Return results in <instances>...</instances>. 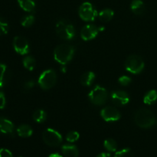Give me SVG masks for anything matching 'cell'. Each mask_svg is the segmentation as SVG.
<instances>
[{"mask_svg": "<svg viewBox=\"0 0 157 157\" xmlns=\"http://www.w3.org/2000/svg\"><path fill=\"white\" fill-rule=\"evenodd\" d=\"M80 138V134L77 131H71L66 136V140L68 141L69 143H74L76 142L78 139Z\"/></svg>", "mask_w": 157, "mask_h": 157, "instance_id": "4316f807", "label": "cell"}, {"mask_svg": "<svg viewBox=\"0 0 157 157\" xmlns=\"http://www.w3.org/2000/svg\"><path fill=\"white\" fill-rule=\"evenodd\" d=\"M114 157H134V156H133V152L130 150V149L126 148L117 152L115 153Z\"/></svg>", "mask_w": 157, "mask_h": 157, "instance_id": "484cf974", "label": "cell"}, {"mask_svg": "<svg viewBox=\"0 0 157 157\" xmlns=\"http://www.w3.org/2000/svg\"><path fill=\"white\" fill-rule=\"evenodd\" d=\"M18 3L20 8L27 12H32L35 8V0H18Z\"/></svg>", "mask_w": 157, "mask_h": 157, "instance_id": "e0dca14e", "label": "cell"}, {"mask_svg": "<svg viewBox=\"0 0 157 157\" xmlns=\"http://www.w3.org/2000/svg\"><path fill=\"white\" fill-rule=\"evenodd\" d=\"M17 133L21 137H29L33 133V130H32V127L27 124H22L20 125L17 129Z\"/></svg>", "mask_w": 157, "mask_h": 157, "instance_id": "2e32d148", "label": "cell"}, {"mask_svg": "<svg viewBox=\"0 0 157 157\" xmlns=\"http://www.w3.org/2000/svg\"><path fill=\"white\" fill-rule=\"evenodd\" d=\"M48 157H63V156H61L59 153H52V154H51Z\"/></svg>", "mask_w": 157, "mask_h": 157, "instance_id": "836d02e7", "label": "cell"}, {"mask_svg": "<svg viewBox=\"0 0 157 157\" xmlns=\"http://www.w3.org/2000/svg\"><path fill=\"white\" fill-rule=\"evenodd\" d=\"M118 82L122 86H127L132 82V80L130 77L127 76V75H124V76H121L118 79Z\"/></svg>", "mask_w": 157, "mask_h": 157, "instance_id": "f1b7e54d", "label": "cell"}, {"mask_svg": "<svg viewBox=\"0 0 157 157\" xmlns=\"http://www.w3.org/2000/svg\"><path fill=\"white\" fill-rule=\"evenodd\" d=\"M114 15V12L110 9H105L104 10L101 11L98 14L99 19L103 22H108L113 18Z\"/></svg>", "mask_w": 157, "mask_h": 157, "instance_id": "d6986e66", "label": "cell"}, {"mask_svg": "<svg viewBox=\"0 0 157 157\" xmlns=\"http://www.w3.org/2000/svg\"><path fill=\"white\" fill-rule=\"evenodd\" d=\"M104 147L107 151L109 152H115L117 149V142L113 139H107L104 142Z\"/></svg>", "mask_w": 157, "mask_h": 157, "instance_id": "603a6c76", "label": "cell"}, {"mask_svg": "<svg viewBox=\"0 0 157 157\" xmlns=\"http://www.w3.org/2000/svg\"><path fill=\"white\" fill-rule=\"evenodd\" d=\"M15 127L12 121L4 117H0V133L10 135L14 133Z\"/></svg>", "mask_w": 157, "mask_h": 157, "instance_id": "4fadbf2b", "label": "cell"}, {"mask_svg": "<svg viewBox=\"0 0 157 157\" xmlns=\"http://www.w3.org/2000/svg\"><path fill=\"white\" fill-rule=\"evenodd\" d=\"M75 55V48L70 44H62L57 46L54 51V58L60 64L65 65L71 61Z\"/></svg>", "mask_w": 157, "mask_h": 157, "instance_id": "7a4b0ae2", "label": "cell"}, {"mask_svg": "<svg viewBox=\"0 0 157 157\" xmlns=\"http://www.w3.org/2000/svg\"><path fill=\"white\" fill-rule=\"evenodd\" d=\"M13 48L17 53L21 55H27L30 51L29 41L22 36H16L14 38Z\"/></svg>", "mask_w": 157, "mask_h": 157, "instance_id": "30bf717a", "label": "cell"}, {"mask_svg": "<svg viewBox=\"0 0 157 157\" xmlns=\"http://www.w3.org/2000/svg\"><path fill=\"white\" fill-rule=\"evenodd\" d=\"M98 28L94 25L88 24L87 25L84 26L81 31V37L84 41H90L94 39L98 35Z\"/></svg>", "mask_w": 157, "mask_h": 157, "instance_id": "7c38bea8", "label": "cell"}, {"mask_svg": "<svg viewBox=\"0 0 157 157\" xmlns=\"http://www.w3.org/2000/svg\"><path fill=\"white\" fill-rule=\"evenodd\" d=\"M101 116L107 122H114L121 119V115L116 107L108 106L101 110Z\"/></svg>", "mask_w": 157, "mask_h": 157, "instance_id": "9c48e42d", "label": "cell"}, {"mask_svg": "<svg viewBox=\"0 0 157 157\" xmlns=\"http://www.w3.org/2000/svg\"><path fill=\"white\" fill-rule=\"evenodd\" d=\"M134 121L138 127L144 129L150 128L156 124L154 113L147 108L139 109L135 113Z\"/></svg>", "mask_w": 157, "mask_h": 157, "instance_id": "6da1fadb", "label": "cell"}, {"mask_svg": "<svg viewBox=\"0 0 157 157\" xmlns=\"http://www.w3.org/2000/svg\"><path fill=\"white\" fill-rule=\"evenodd\" d=\"M9 32V25L3 19H0V36L6 35Z\"/></svg>", "mask_w": 157, "mask_h": 157, "instance_id": "83f0119b", "label": "cell"}, {"mask_svg": "<svg viewBox=\"0 0 157 157\" xmlns=\"http://www.w3.org/2000/svg\"><path fill=\"white\" fill-rule=\"evenodd\" d=\"M57 82V74L53 69L44 71L38 78V83L43 90H49L55 85Z\"/></svg>", "mask_w": 157, "mask_h": 157, "instance_id": "8992f818", "label": "cell"}, {"mask_svg": "<svg viewBox=\"0 0 157 157\" xmlns=\"http://www.w3.org/2000/svg\"><path fill=\"white\" fill-rule=\"evenodd\" d=\"M79 16L85 21H93L98 16V11L91 3L88 2L82 3L79 8Z\"/></svg>", "mask_w": 157, "mask_h": 157, "instance_id": "52a82bcc", "label": "cell"}, {"mask_svg": "<svg viewBox=\"0 0 157 157\" xmlns=\"http://www.w3.org/2000/svg\"><path fill=\"white\" fill-rule=\"evenodd\" d=\"M46 119H47V113L44 110L39 109V110H37L36 111L34 112L33 120L36 123L41 124V123L44 122Z\"/></svg>", "mask_w": 157, "mask_h": 157, "instance_id": "44dd1931", "label": "cell"}, {"mask_svg": "<svg viewBox=\"0 0 157 157\" xmlns=\"http://www.w3.org/2000/svg\"><path fill=\"white\" fill-rule=\"evenodd\" d=\"M95 79V74L92 71H87L83 74L81 78V83L84 86H90Z\"/></svg>", "mask_w": 157, "mask_h": 157, "instance_id": "ac0fdd59", "label": "cell"}, {"mask_svg": "<svg viewBox=\"0 0 157 157\" xmlns=\"http://www.w3.org/2000/svg\"><path fill=\"white\" fill-rule=\"evenodd\" d=\"M111 100L115 105L123 107L130 102V96L127 92L123 90H116L111 93Z\"/></svg>", "mask_w": 157, "mask_h": 157, "instance_id": "8fae6325", "label": "cell"}, {"mask_svg": "<svg viewBox=\"0 0 157 157\" xmlns=\"http://www.w3.org/2000/svg\"><path fill=\"white\" fill-rule=\"evenodd\" d=\"M61 151L65 157H78L79 156L78 149L75 145L67 144V145L62 146Z\"/></svg>", "mask_w": 157, "mask_h": 157, "instance_id": "5bb4252c", "label": "cell"}, {"mask_svg": "<svg viewBox=\"0 0 157 157\" xmlns=\"http://www.w3.org/2000/svg\"><path fill=\"white\" fill-rule=\"evenodd\" d=\"M145 67V63L140 56L132 55L125 61V69L131 74L138 75L141 73Z\"/></svg>", "mask_w": 157, "mask_h": 157, "instance_id": "277c9868", "label": "cell"}, {"mask_svg": "<svg viewBox=\"0 0 157 157\" xmlns=\"http://www.w3.org/2000/svg\"><path fill=\"white\" fill-rule=\"evenodd\" d=\"M34 21H35V17L32 15H28L23 17L21 20V25L23 27H30L33 25Z\"/></svg>", "mask_w": 157, "mask_h": 157, "instance_id": "d4e9b609", "label": "cell"}, {"mask_svg": "<svg viewBox=\"0 0 157 157\" xmlns=\"http://www.w3.org/2000/svg\"><path fill=\"white\" fill-rule=\"evenodd\" d=\"M132 12L137 15H141L145 12V5L142 0H133L130 5Z\"/></svg>", "mask_w": 157, "mask_h": 157, "instance_id": "9a60e30c", "label": "cell"}, {"mask_svg": "<svg viewBox=\"0 0 157 157\" xmlns=\"http://www.w3.org/2000/svg\"><path fill=\"white\" fill-rule=\"evenodd\" d=\"M34 86H35V82H34L33 81H32V80H31V81H27V82L25 83L24 84V87L25 89H26V90H31Z\"/></svg>", "mask_w": 157, "mask_h": 157, "instance_id": "1f68e13d", "label": "cell"}, {"mask_svg": "<svg viewBox=\"0 0 157 157\" xmlns=\"http://www.w3.org/2000/svg\"><path fill=\"white\" fill-rule=\"evenodd\" d=\"M42 139L44 144L49 147H58L62 142V136L57 130L48 128L43 132Z\"/></svg>", "mask_w": 157, "mask_h": 157, "instance_id": "ba28073f", "label": "cell"}, {"mask_svg": "<svg viewBox=\"0 0 157 157\" xmlns=\"http://www.w3.org/2000/svg\"><path fill=\"white\" fill-rule=\"evenodd\" d=\"M6 104V97L3 92L0 91V110H2L5 108Z\"/></svg>", "mask_w": 157, "mask_h": 157, "instance_id": "4dcf8cb0", "label": "cell"}, {"mask_svg": "<svg viewBox=\"0 0 157 157\" xmlns=\"http://www.w3.org/2000/svg\"><path fill=\"white\" fill-rule=\"evenodd\" d=\"M0 157H13L12 153L7 149H0Z\"/></svg>", "mask_w": 157, "mask_h": 157, "instance_id": "f546056e", "label": "cell"}, {"mask_svg": "<svg viewBox=\"0 0 157 157\" xmlns=\"http://www.w3.org/2000/svg\"><path fill=\"white\" fill-rule=\"evenodd\" d=\"M6 73H7L6 65L2 63H0V88L2 87L6 84Z\"/></svg>", "mask_w": 157, "mask_h": 157, "instance_id": "cb8c5ba5", "label": "cell"}, {"mask_svg": "<svg viewBox=\"0 0 157 157\" xmlns=\"http://www.w3.org/2000/svg\"><path fill=\"white\" fill-rule=\"evenodd\" d=\"M97 157H112L110 153H100Z\"/></svg>", "mask_w": 157, "mask_h": 157, "instance_id": "d6a6232c", "label": "cell"}, {"mask_svg": "<svg viewBox=\"0 0 157 157\" xmlns=\"http://www.w3.org/2000/svg\"><path fill=\"white\" fill-rule=\"evenodd\" d=\"M56 33L62 39L71 40L75 36V29L68 20L61 19L56 24Z\"/></svg>", "mask_w": 157, "mask_h": 157, "instance_id": "3957f363", "label": "cell"}, {"mask_svg": "<svg viewBox=\"0 0 157 157\" xmlns=\"http://www.w3.org/2000/svg\"><path fill=\"white\" fill-rule=\"evenodd\" d=\"M22 64L25 68L29 71H33L35 67L36 61H35V59L32 56H26L23 59Z\"/></svg>", "mask_w": 157, "mask_h": 157, "instance_id": "7402d4cb", "label": "cell"}, {"mask_svg": "<svg viewBox=\"0 0 157 157\" xmlns=\"http://www.w3.org/2000/svg\"><path fill=\"white\" fill-rule=\"evenodd\" d=\"M157 101V90H151L147 92L144 98V104L152 105Z\"/></svg>", "mask_w": 157, "mask_h": 157, "instance_id": "ffe728a7", "label": "cell"}, {"mask_svg": "<svg viewBox=\"0 0 157 157\" xmlns=\"http://www.w3.org/2000/svg\"><path fill=\"white\" fill-rule=\"evenodd\" d=\"M91 103L97 106H102L106 104L108 99V93L104 87L97 85L92 89L88 94Z\"/></svg>", "mask_w": 157, "mask_h": 157, "instance_id": "5b68a950", "label": "cell"}]
</instances>
